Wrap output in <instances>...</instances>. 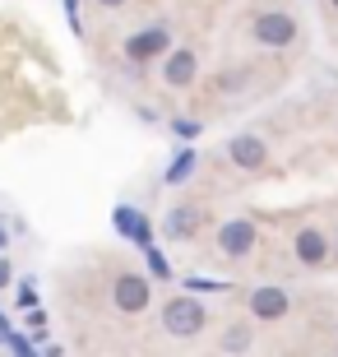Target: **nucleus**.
<instances>
[{
    "mask_svg": "<svg viewBox=\"0 0 338 357\" xmlns=\"http://www.w3.org/2000/svg\"><path fill=\"white\" fill-rule=\"evenodd\" d=\"M144 302H148V283L139 274H121L116 278V306L121 311H144Z\"/></svg>",
    "mask_w": 338,
    "mask_h": 357,
    "instance_id": "obj_4",
    "label": "nucleus"
},
{
    "mask_svg": "<svg viewBox=\"0 0 338 357\" xmlns=\"http://www.w3.org/2000/svg\"><path fill=\"white\" fill-rule=\"evenodd\" d=\"M19 306H38V288H33V283L19 288Z\"/></svg>",
    "mask_w": 338,
    "mask_h": 357,
    "instance_id": "obj_14",
    "label": "nucleus"
},
{
    "mask_svg": "<svg viewBox=\"0 0 338 357\" xmlns=\"http://www.w3.org/2000/svg\"><path fill=\"white\" fill-rule=\"evenodd\" d=\"M167 28H144L139 38H130L125 42V56H130V61H148V56H158L162 52V47H167Z\"/></svg>",
    "mask_w": 338,
    "mask_h": 357,
    "instance_id": "obj_5",
    "label": "nucleus"
},
{
    "mask_svg": "<svg viewBox=\"0 0 338 357\" xmlns=\"http://www.w3.org/2000/svg\"><path fill=\"white\" fill-rule=\"evenodd\" d=\"M102 5H125V0H102Z\"/></svg>",
    "mask_w": 338,
    "mask_h": 357,
    "instance_id": "obj_17",
    "label": "nucleus"
},
{
    "mask_svg": "<svg viewBox=\"0 0 338 357\" xmlns=\"http://www.w3.org/2000/svg\"><path fill=\"white\" fill-rule=\"evenodd\" d=\"M218 246H222V255H246L250 246H255V227L246 223V218H236V223H222V232H218Z\"/></svg>",
    "mask_w": 338,
    "mask_h": 357,
    "instance_id": "obj_2",
    "label": "nucleus"
},
{
    "mask_svg": "<svg viewBox=\"0 0 338 357\" xmlns=\"http://www.w3.org/2000/svg\"><path fill=\"white\" fill-rule=\"evenodd\" d=\"M148 269H153V278H171V265L162 260V251H153V246H148Z\"/></svg>",
    "mask_w": 338,
    "mask_h": 357,
    "instance_id": "obj_13",
    "label": "nucleus"
},
{
    "mask_svg": "<svg viewBox=\"0 0 338 357\" xmlns=\"http://www.w3.org/2000/svg\"><path fill=\"white\" fill-rule=\"evenodd\" d=\"M162 330L176 334V339L199 334V330H204V306H199L195 297H171V302L162 306Z\"/></svg>",
    "mask_w": 338,
    "mask_h": 357,
    "instance_id": "obj_1",
    "label": "nucleus"
},
{
    "mask_svg": "<svg viewBox=\"0 0 338 357\" xmlns=\"http://www.w3.org/2000/svg\"><path fill=\"white\" fill-rule=\"evenodd\" d=\"M66 14H70V28L79 33V0H66Z\"/></svg>",
    "mask_w": 338,
    "mask_h": 357,
    "instance_id": "obj_15",
    "label": "nucleus"
},
{
    "mask_svg": "<svg viewBox=\"0 0 338 357\" xmlns=\"http://www.w3.org/2000/svg\"><path fill=\"white\" fill-rule=\"evenodd\" d=\"M264 144L255 139V135H241V139H232V162L236 167H264Z\"/></svg>",
    "mask_w": 338,
    "mask_h": 357,
    "instance_id": "obj_8",
    "label": "nucleus"
},
{
    "mask_svg": "<svg viewBox=\"0 0 338 357\" xmlns=\"http://www.w3.org/2000/svg\"><path fill=\"white\" fill-rule=\"evenodd\" d=\"M195 223H199V209H176V213H171V223H167V232H171V237H190Z\"/></svg>",
    "mask_w": 338,
    "mask_h": 357,
    "instance_id": "obj_11",
    "label": "nucleus"
},
{
    "mask_svg": "<svg viewBox=\"0 0 338 357\" xmlns=\"http://www.w3.org/2000/svg\"><path fill=\"white\" fill-rule=\"evenodd\" d=\"M5 283H10V265H5V260H0V288H5Z\"/></svg>",
    "mask_w": 338,
    "mask_h": 357,
    "instance_id": "obj_16",
    "label": "nucleus"
},
{
    "mask_svg": "<svg viewBox=\"0 0 338 357\" xmlns=\"http://www.w3.org/2000/svg\"><path fill=\"white\" fill-rule=\"evenodd\" d=\"M190 79H195V56H190V52H176V56L167 61V84L185 89Z\"/></svg>",
    "mask_w": 338,
    "mask_h": 357,
    "instance_id": "obj_9",
    "label": "nucleus"
},
{
    "mask_svg": "<svg viewBox=\"0 0 338 357\" xmlns=\"http://www.w3.org/2000/svg\"><path fill=\"white\" fill-rule=\"evenodd\" d=\"M195 162H199V153H195V149H185L181 158H176V162H171V167H167V181H171V185H176V181H185Z\"/></svg>",
    "mask_w": 338,
    "mask_h": 357,
    "instance_id": "obj_12",
    "label": "nucleus"
},
{
    "mask_svg": "<svg viewBox=\"0 0 338 357\" xmlns=\"http://www.w3.org/2000/svg\"><path fill=\"white\" fill-rule=\"evenodd\" d=\"M250 311L260 320H278L287 311V292L283 288H255L250 292Z\"/></svg>",
    "mask_w": 338,
    "mask_h": 357,
    "instance_id": "obj_6",
    "label": "nucleus"
},
{
    "mask_svg": "<svg viewBox=\"0 0 338 357\" xmlns=\"http://www.w3.org/2000/svg\"><path fill=\"white\" fill-rule=\"evenodd\" d=\"M116 232L121 237L139 241V246H148V218H144L139 209H130V204H121L116 209Z\"/></svg>",
    "mask_w": 338,
    "mask_h": 357,
    "instance_id": "obj_7",
    "label": "nucleus"
},
{
    "mask_svg": "<svg viewBox=\"0 0 338 357\" xmlns=\"http://www.w3.org/2000/svg\"><path fill=\"white\" fill-rule=\"evenodd\" d=\"M292 33H297V24H292L287 14H264L260 24H255V38H260L264 47H287Z\"/></svg>",
    "mask_w": 338,
    "mask_h": 357,
    "instance_id": "obj_3",
    "label": "nucleus"
},
{
    "mask_svg": "<svg viewBox=\"0 0 338 357\" xmlns=\"http://www.w3.org/2000/svg\"><path fill=\"white\" fill-rule=\"evenodd\" d=\"M0 246H5V227H0Z\"/></svg>",
    "mask_w": 338,
    "mask_h": 357,
    "instance_id": "obj_18",
    "label": "nucleus"
},
{
    "mask_svg": "<svg viewBox=\"0 0 338 357\" xmlns=\"http://www.w3.org/2000/svg\"><path fill=\"white\" fill-rule=\"evenodd\" d=\"M334 5H338V0H334Z\"/></svg>",
    "mask_w": 338,
    "mask_h": 357,
    "instance_id": "obj_19",
    "label": "nucleus"
},
{
    "mask_svg": "<svg viewBox=\"0 0 338 357\" xmlns=\"http://www.w3.org/2000/svg\"><path fill=\"white\" fill-rule=\"evenodd\" d=\"M297 255L306 260V265H320V260H325V237H320L315 227H306V232L297 237Z\"/></svg>",
    "mask_w": 338,
    "mask_h": 357,
    "instance_id": "obj_10",
    "label": "nucleus"
}]
</instances>
